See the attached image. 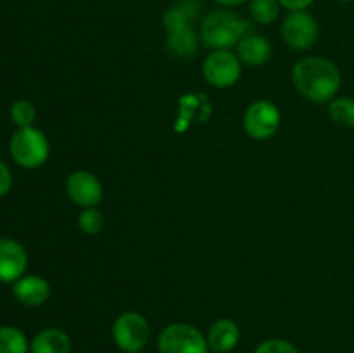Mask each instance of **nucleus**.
Listing matches in <instances>:
<instances>
[{
  "instance_id": "obj_1",
  "label": "nucleus",
  "mask_w": 354,
  "mask_h": 353,
  "mask_svg": "<svg viewBox=\"0 0 354 353\" xmlns=\"http://www.w3.org/2000/svg\"><path fill=\"white\" fill-rule=\"evenodd\" d=\"M292 83L304 99L315 104H327L337 97L342 76L330 59L308 55L299 59L294 66Z\"/></svg>"
},
{
  "instance_id": "obj_2",
  "label": "nucleus",
  "mask_w": 354,
  "mask_h": 353,
  "mask_svg": "<svg viewBox=\"0 0 354 353\" xmlns=\"http://www.w3.org/2000/svg\"><path fill=\"white\" fill-rule=\"evenodd\" d=\"M254 24L232 10H213L201 24V40L213 51H230L245 35L254 33Z\"/></svg>"
},
{
  "instance_id": "obj_3",
  "label": "nucleus",
  "mask_w": 354,
  "mask_h": 353,
  "mask_svg": "<svg viewBox=\"0 0 354 353\" xmlns=\"http://www.w3.org/2000/svg\"><path fill=\"white\" fill-rule=\"evenodd\" d=\"M9 149L14 161L21 168L26 170L40 168L47 161L48 152H50L47 135L35 125L33 127L17 128L10 137Z\"/></svg>"
},
{
  "instance_id": "obj_4",
  "label": "nucleus",
  "mask_w": 354,
  "mask_h": 353,
  "mask_svg": "<svg viewBox=\"0 0 354 353\" xmlns=\"http://www.w3.org/2000/svg\"><path fill=\"white\" fill-rule=\"evenodd\" d=\"M159 353H209L207 339L196 325L185 322L169 324L159 332Z\"/></svg>"
},
{
  "instance_id": "obj_5",
  "label": "nucleus",
  "mask_w": 354,
  "mask_h": 353,
  "mask_svg": "<svg viewBox=\"0 0 354 353\" xmlns=\"http://www.w3.org/2000/svg\"><path fill=\"white\" fill-rule=\"evenodd\" d=\"M113 339L121 352H142L151 339V324L138 311H123L113 324Z\"/></svg>"
},
{
  "instance_id": "obj_6",
  "label": "nucleus",
  "mask_w": 354,
  "mask_h": 353,
  "mask_svg": "<svg viewBox=\"0 0 354 353\" xmlns=\"http://www.w3.org/2000/svg\"><path fill=\"white\" fill-rule=\"evenodd\" d=\"M280 121H282V116L277 104H273L272 100L259 99L245 109L242 123H244L245 134L251 138L268 141L279 132Z\"/></svg>"
},
{
  "instance_id": "obj_7",
  "label": "nucleus",
  "mask_w": 354,
  "mask_h": 353,
  "mask_svg": "<svg viewBox=\"0 0 354 353\" xmlns=\"http://www.w3.org/2000/svg\"><path fill=\"white\" fill-rule=\"evenodd\" d=\"M203 75L209 85L228 89L235 85L242 75V62L232 51H213L203 62Z\"/></svg>"
},
{
  "instance_id": "obj_8",
  "label": "nucleus",
  "mask_w": 354,
  "mask_h": 353,
  "mask_svg": "<svg viewBox=\"0 0 354 353\" xmlns=\"http://www.w3.org/2000/svg\"><path fill=\"white\" fill-rule=\"evenodd\" d=\"M282 38L294 51H308L318 40V21L308 10H290L282 23Z\"/></svg>"
},
{
  "instance_id": "obj_9",
  "label": "nucleus",
  "mask_w": 354,
  "mask_h": 353,
  "mask_svg": "<svg viewBox=\"0 0 354 353\" xmlns=\"http://www.w3.org/2000/svg\"><path fill=\"white\" fill-rule=\"evenodd\" d=\"M69 199L80 208H93L102 201L104 189L100 180L86 170H76L66 180Z\"/></svg>"
},
{
  "instance_id": "obj_10",
  "label": "nucleus",
  "mask_w": 354,
  "mask_h": 353,
  "mask_svg": "<svg viewBox=\"0 0 354 353\" xmlns=\"http://www.w3.org/2000/svg\"><path fill=\"white\" fill-rule=\"evenodd\" d=\"M26 269V249L14 239L0 237V282H16Z\"/></svg>"
},
{
  "instance_id": "obj_11",
  "label": "nucleus",
  "mask_w": 354,
  "mask_h": 353,
  "mask_svg": "<svg viewBox=\"0 0 354 353\" xmlns=\"http://www.w3.org/2000/svg\"><path fill=\"white\" fill-rule=\"evenodd\" d=\"M12 294L26 307H40L50 298V284L40 275H23L12 282Z\"/></svg>"
},
{
  "instance_id": "obj_12",
  "label": "nucleus",
  "mask_w": 354,
  "mask_h": 353,
  "mask_svg": "<svg viewBox=\"0 0 354 353\" xmlns=\"http://www.w3.org/2000/svg\"><path fill=\"white\" fill-rule=\"evenodd\" d=\"M207 345L214 353H230L241 341V329L232 318H218L207 331Z\"/></svg>"
},
{
  "instance_id": "obj_13",
  "label": "nucleus",
  "mask_w": 354,
  "mask_h": 353,
  "mask_svg": "<svg viewBox=\"0 0 354 353\" xmlns=\"http://www.w3.org/2000/svg\"><path fill=\"white\" fill-rule=\"evenodd\" d=\"M241 62L248 66H261L265 62H268V59L272 57V44L266 37L259 33H249L235 45Z\"/></svg>"
},
{
  "instance_id": "obj_14",
  "label": "nucleus",
  "mask_w": 354,
  "mask_h": 353,
  "mask_svg": "<svg viewBox=\"0 0 354 353\" xmlns=\"http://www.w3.org/2000/svg\"><path fill=\"white\" fill-rule=\"evenodd\" d=\"M31 353H69L71 338L68 332L57 327H47L37 332L30 343Z\"/></svg>"
},
{
  "instance_id": "obj_15",
  "label": "nucleus",
  "mask_w": 354,
  "mask_h": 353,
  "mask_svg": "<svg viewBox=\"0 0 354 353\" xmlns=\"http://www.w3.org/2000/svg\"><path fill=\"white\" fill-rule=\"evenodd\" d=\"M166 44H168V48L171 54L178 55V57H190L199 48V38H197L196 31L189 24V26L182 28V30L168 33Z\"/></svg>"
},
{
  "instance_id": "obj_16",
  "label": "nucleus",
  "mask_w": 354,
  "mask_h": 353,
  "mask_svg": "<svg viewBox=\"0 0 354 353\" xmlns=\"http://www.w3.org/2000/svg\"><path fill=\"white\" fill-rule=\"evenodd\" d=\"M30 341L19 327L2 325L0 327V353H28Z\"/></svg>"
},
{
  "instance_id": "obj_17",
  "label": "nucleus",
  "mask_w": 354,
  "mask_h": 353,
  "mask_svg": "<svg viewBox=\"0 0 354 353\" xmlns=\"http://www.w3.org/2000/svg\"><path fill=\"white\" fill-rule=\"evenodd\" d=\"M328 116L337 127L354 128V99L353 97H335L328 102Z\"/></svg>"
},
{
  "instance_id": "obj_18",
  "label": "nucleus",
  "mask_w": 354,
  "mask_h": 353,
  "mask_svg": "<svg viewBox=\"0 0 354 353\" xmlns=\"http://www.w3.org/2000/svg\"><path fill=\"white\" fill-rule=\"evenodd\" d=\"M280 2L279 0H249V12L254 23L272 24L280 14Z\"/></svg>"
},
{
  "instance_id": "obj_19",
  "label": "nucleus",
  "mask_w": 354,
  "mask_h": 353,
  "mask_svg": "<svg viewBox=\"0 0 354 353\" xmlns=\"http://www.w3.org/2000/svg\"><path fill=\"white\" fill-rule=\"evenodd\" d=\"M10 120L17 128L33 127L35 120H37V109H35L33 102L26 99H19L10 106Z\"/></svg>"
},
{
  "instance_id": "obj_20",
  "label": "nucleus",
  "mask_w": 354,
  "mask_h": 353,
  "mask_svg": "<svg viewBox=\"0 0 354 353\" xmlns=\"http://www.w3.org/2000/svg\"><path fill=\"white\" fill-rule=\"evenodd\" d=\"M78 227L83 234L97 235L104 228V215L102 211L93 208H83L82 213L78 215Z\"/></svg>"
},
{
  "instance_id": "obj_21",
  "label": "nucleus",
  "mask_w": 354,
  "mask_h": 353,
  "mask_svg": "<svg viewBox=\"0 0 354 353\" xmlns=\"http://www.w3.org/2000/svg\"><path fill=\"white\" fill-rule=\"evenodd\" d=\"M189 21L190 17L183 12V9L178 6V3H176L175 7H171V9L166 10L165 17H162V23H165V28L168 33L189 26Z\"/></svg>"
},
{
  "instance_id": "obj_22",
  "label": "nucleus",
  "mask_w": 354,
  "mask_h": 353,
  "mask_svg": "<svg viewBox=\"0 0 354 353\" xmlns=\"http://www.w3.org/2000/svg\"><path fill=\"white\" fill-rule=\"evenodd\" d=\"M254 353H299V350H297L292 343L287 341V339L272 338L259 343V345L256 346Z\"/></svg>"
},
{
  "instance_id": "obj_23",
  "label": "nucleus",
  "mask_w": 354,
  "mask_h": 353,
  "mask_svg": "<svg viewBox=\"0 0 354 353\" xmlns=\"http://www.w3.org/2000/svg\"><path fill=\"white\" fill-rule=\"evenodd\" d=\"M10 187H12V173H10L9 166L0 159V197L6 196Z\"/></svg>"
},
{
  "instance_id": "obj_24",
  "label": "nucleus",
  "mask_w": 354,
  "mask_h": 353,
  "mask_svg": "<svg viewBox=\"0 0 354 353\" xmlns=\"http://www.w3.org/2000/svg\"><path fill=\"white\" fill-rule=\"evenodd\" d=\"M279 2L287 10H306L315 0H279Z\"/></svg>"
},
{
  "instance_id": "obj_25",
  "label": "nucleus",
  "mask_w": 354,
  "mask_h": 353,
  "mask_svg": "<svg viewBox=\"0 0 354 353\" xmlns=\"http://www.w3.org/2000/svg\"><path fill=\"white\" fill-rule=\"evenodd\" d=\"M178 6L182 7L183 12H185L190 19H196L197 14H199V2H197V0H182V2H178Z\"/></svg>"
},
{
  "instance_id": "obj_26",
  "label": "nucleus",
  "mask_w": 354,
  "mask_h": 353,
  "mask_svg": "<svg viewBox=\"0 0 354 353\" xmlns=\"http://www.w3.org/2000/svg\"><path fill=\"white\" fill-rule=\"evenodd\" d=\"M216 3L223 7H235V6H242V3L249 2V0H214Z\"/></svg>"
},
{
  "instance_id": "obj_27",
  "label": "nucleus",
  "mask_w": 354,
  "mask_h": 353,
  "mask_svg": "<svg viewBox=\"0 0 354 353\" xmlns=\"http://www.w3.org/2000/svg\"><path fill=\"white\" fill-rule=\"evenodd\" d=\"M339 2H354V0H339Z\"/></svg>"
},
{
  "instance_id": "obj_28",
  "label": "nucleus",
  "mask_w": 354,
  "mask_h": 353,
  "mask_svg": "<svg viewBox=\"0 0 354 353\" xmlns=\"http://www.w3.org/2000/svg\"><path fill=\"white\" fill-rule=\"evenodd\" d=\"M130 353H142V352H130Z\"/></svg>"
}]
</instances>
